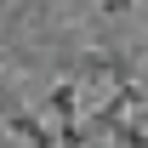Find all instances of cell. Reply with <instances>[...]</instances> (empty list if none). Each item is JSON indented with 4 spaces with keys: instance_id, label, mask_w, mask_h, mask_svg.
Masks as SVG:
<instances>
[{
    "instance_id": "cell-1",
    "label": "cell",
    "mask_w": 148,
    "mask_h": 148,
    "mask_svg": "<svg viewBox=\"0 0 148 148\" xmlns=\"http://www.w3.org/2000/svg\"><path fill=\"white\" fill-rule=\"evenodd\" d=\"M0 120H6V131L12 137H23V143H57V125H46L40 114H29V108H17V103H0Z\"/></svg>"
},
{
    "instance_id": "cell-2",
    "label": "cell",
    "mask_w": 148,
    "mask_h": 148,
    "mask_svg": "<svg viewBox=\"0 0 148 148\" xmlns=\"http://www.w3.org/2000/svg\"><path fill=\"white\" fill-rule=\"evenodd\" d=\"M80 97H86V86H80V80H57L51 97H46V108H51L57 120H74V114H80Z\"/></svg>"
},
{
    "instance_id": "cell-3",
    "label": "cell",
    "mask_w": 148,
    "mask_h": 148,
    "mask_svg": "<svg viewBox=\"0 0 148 148\" xmlns=\"http://www.w3.org/2000/svg\"><path fill=\"white\" fill-rule=\"evenodd\" d=\"M131 6H137V0H103V17H125Z\"/></svg>"
}]
</instances>
